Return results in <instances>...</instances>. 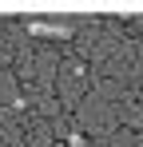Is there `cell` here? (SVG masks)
<instances>
[{"label": "cell", "mask_w": 143, "mask_h": 147, "mask_svg": "<svg viewBox=\"0 0 143 147\" xmlns=\"http://www.w3.org/2000/svg\"><path fill=\"white\" fill-rule=\"evenodd\" d=\"M28 32L48 36V40H68V36H72V28H68V24H40V20H32V24H28Z\"/></svg>", "instance_id": "1"}, {"label": "cell", "mask_w": 143, "mask_h": 147, "mask_svg": "<svg viewBox=\"0 0 143 147\" xmlns=\"http://www.w3.org/2000/svg\"><path fill=\"white\" fill-rule=\"evenodd\" d=\"M68 143L72 147H88V139H84V135H68Z\"/></svg>", "instance_id": "2"}]
</instances>
